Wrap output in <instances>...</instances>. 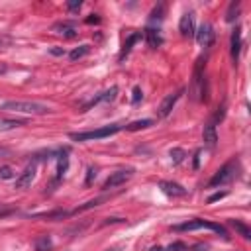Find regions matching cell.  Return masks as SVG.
<instances>
[{
  "instance_id": "cell-24",
  "label": "cell",
  "mask_w": 251,
  "mask_h": 251,
  "mask_svg": "<svg viewBox=\"0 0 251 251\" xmlns=\"http://www.w3.org/2000/svg\"><path fill=\"white\" fill-rule=\"evenodd\" d=\"M171 159H173V163L175 165H178V163H182V159H184V151L182 149H171Z\"/></svg>"
},
{
  "instance_id": "cell-22",
  "label": "cell",
  "mask_w": 251,
  "mask_h": 251,
  "mask_svg": "<svg viewBox=\"0 0 251 251\" xmlns=\"http://www.w3.org/2000/svg\"><path fill=\"white\" fill-rule=\"evenodd\" d=\"M237 14H239V2H231L229 8H227V12H226V20L227 22H233V20H237Z\"/></svg>"
},
{
  "instance_id": "cell-26",
  "label": "cell",
  "mask_w": 251,
  "mask_h": 251,
  "mask_svg": "<svg viewBox=\"0 0 251 251\" xmlns=\"http://www.w3.org/2000/svg\"><path fill=\"white\" fill-rule=\"evenodd\" d=\"M18 126H24V122L22 120H10V122H2L0 124V129H10V127H18Z\"/></svg>"
},
{
  "instance_id": "cell-5",
  "label": "cell",
  "mask_w": 251,
  "mask_h": 251,
  "mask_svg": "<svg viewBox=\"0 0 251 251\" xmlns=\"http://www.w3.org/2000/svg\"><path fill=\"white\" fill-rule=\"evenodd\" d=\"M133 176V169H120V171H116V173H112L106 180H104V184H102V188L104 190H110V188H116V186H120V184H124V182H127L129 178Z\"/></svg>"
},
{
  "instance_id": "cell-28",
  "label": "cell",
  "mask_w": 251,
  "mask_h": 251,
  "mask_svg": "<svg viewBox=\"0 0 251 251\" xmlns=\"http://www.w3.org/2000/svg\"><path fill=\"white\" fill-rule=\"evenodd\" d=\"M167 251H188V247H186L184 243H180V241H176V243H173V245H169V247H167Z\"/></svg>"
},
{
  "instance_id": "cell-1",
  "label": "cell",
  "mask_w": 251,
  "mask_h": 251,
  "mask_svg": "<svg viewBox=\"0 0 251 251\" xmlns=\"http://www.w3.org/2000/svg\"><path fill=\"white\" fill-rule=\"evenodd\" d=\"M6 112H16V114H31V116H43L49 112V106L35 102V100H8L0 106Z\"/></svg>"
},
{
  "instance_id": "cell-11",
  "label": "cell",
  "mask_w": 251,
  "mask_h": 251,
  "mask_svg": "<svg viewBox=\"0 0 251 251\" xmlns=\"http://www.w3.org/2000/svg\"><path fill=\"white\" fill-rule=\"evenodd\" d=\"M159 188L167 194V196H184L186 194V188H182L180 184L173 182V180H161L159 182Z\"/></svg>"
},
{
  "instance_id": "cell-19",
  "label": "cell",
  "mask_w": 251,
  "mask_h": 251,
  "mask_svg": "<svg viewBox=\"0 0 251 251\" xmlns=\"http://www.w3.org/2000/svg\"><path fill=\"white\" fill-rule=\"evenodd\" d=\"M53 31L59 33V35H65V37H75V35H76L73 24H57V25L53 27Z\"/></svg>"
},
{
  "instance_id": "cell-34",
  "label": "cell",
  "mask_w": 251,
  "mask_h": 251,
  "mask_svg": "<svg viewBox=\"0 0 251 251\" xmlns=\"http://www.w3.org/2000/svg\"><path fill=\"white\" fill-rule=\"evenodd\" d=\"M10 155V149H6V147H0V157H8Z\"/></svg>"
},
{
  "instance_id": "cell-20",
  "label": "cell",
  "mask_w": 251,
  "mask_h": 251,
  "mask_svg": "<svg viewBox=\"0 0 251 251\" xmlns=\"http://www.w3.org/2000/svg\"><path fill=\"white\" fill-rule=\"evenodd\" d=\"M149 126H153V120L145 118V120H137V122L127 124L126 129H127V131H137V129H145V127H149Z\"/></svg>"
},
{
  "instance_id": "cell-4",
  "label": "cell",
  "mask_w": 251,
  "mask_h": 251,
  "mask_svg": "<svg viewBox=\"0 0 251 251\" xmlns=\"http://www.w3.org/2000/svg\"><path fill=\"white\" fill-rule=\"evenodd\" d=\"M204 227L206 229H212V231H216V233H220L222 237L227 239V231H226L224 226L214 224V222H206V220H200V218L190 220V222H184L180 226H175V229H178V231H194V229H204Z\"/></svg>"
},
{
  "instance_id": "cell-30",
  "label": "cell",
  "mask_w": 251,
  "mask_h": 251,
  "mask_svg": "<svg viewBox=\"0 0 251 251\" xmlns=\"http://www.w3.org/2000/svg\"><path fill=\"white\" fill-rule=\"evenodd\" d=\"M12 212H14V206H8V204H0V218L8 216V214H12Z\"/></svg>"
},
{
  "instance_id": "cell-9",
  "label": "cell",
  "mask_w": 251,
  "mask_h": 251,
  "mask_svg": "<svg viewBox=\"0 0 251 251\" xmlns=\"http://www.w3.org/2000/svg\"><path fill=\"white\" fill-rule=\"evenodd\" d=\"M116 94H118V86H112L110 90H104L102 94H98L96 98H92L90 102H86V104L82 106V112H86L88 108H92V106H96V104H100V102H112V100L116 98Z\"/></svg>"
},
{
  "instance_id": "cell-15",
  "label": "cell",
  "mask_w": 251,
  "mask_h": 251,
  "mask_svg": "<svg viewBox=\"0 0 251 251\" xmlns=\"http://www.w3.org/2000/svg\"><path fill=\"white\" fill-rule=\"evenodd\" d=\"M163 18H165V4H157V6L151 10V14H149V27H151L153 24H161Z\"/></svg>"
},
{
  "instance_id": "cell-23",
  "label": "cell",
  "mask_w": 251,
  "mask_h": 251,
  "mask_svg": "<svg viewBox=\"0 0 251 251\" xmlns=\"http://www.w3.org/2000/svg\"><path fill=\"white\" fill-rule=\"evenodd\" d=\"M231 226H233V227H235V229H237V231H239V233H241L245 239H249V237H251V231H249V227H247L245 224H241L239 220H233V222H231Z\"/></svg>"
},
{
  "instance_id": "cell-29",
  "label": "cell",
  "mask_w": 251,
  "mask_h": 251,
  "mask_svg": "<svg viewBox=\"0 0 251 251\" xmlns=\"http://www.w3.org/2000/svg\"><path fill=\"white\" fill-rule=\"evenodd\" d=\"M141 98H143V92H141V88H139V86H135V88H133V96H131V102H133V104H137Z\"/></svg>"
},
{
  "instance_id": "cell-16",
  "label": "cell",
  "mask_w": 251,
  "mask_h": 251,
  "mask_svg": "<svg viewBox=\"0 0 251 251\" xmlns=\"http://www.w3.org/2000/svg\"><path fill=\"white\" fill-rule=\"evenodd\" d=\"M33 247H35V251H51V249H53V239H51V235H39V237L35 239Z\"/></svg>"
},
{
  "instance_id": "cell-6",
  "label": "cell",
  "mask_w": 251,
  "mask_h": 251,
  "mask_svg": "<svg viewBox=\"0 0 251 251\" xmlns=\"http://www.w3.org/2000/svg\"><path fill=\"white\" fill-rule=\"evenodd\" d=\"M214 37H216V33H214V27H212L210 24H202V25L198 27V31H196V41H198V45L204 47V49H208V47L214 43Z\"/></svg>"
},
{
  "instance_id": "cell-8",
  "label": "cell",
  "mask_w": 251,
  "mask_h": 251,
  "mask_svg": "<svg viewBox=\"0 0 251 251\" xmlns=\"http://www.w3.org/2000/svg\"><path fill=\"white\" fill-rule=\"evenodd\" d=\"M33 178H35V163L27 165V167L24 169V173L16 178V188H18V190H25L27 186H31Z\"/></svg>"
},
{
  "instance_id": "cell-3",
  "label": "cell",
  "mask_w": 251,
  "mask_h": 251,
  "mask_svg": "<svg viewBox=\"0 0 251 251\" xmlns=\"http://www.w3.org/2000/svg\"><path fill=\"white\" fill-rule=\"evenodd\" d=\"M237 175H239V163H237L235 159H231V161H227L222 169H218V173L210 178L208 186H210V188H216V186L227 184V182H231L233 178H237Z\"/></svg>"
},
{
  "instance_id": "cell-36",
  "label": "cell",
  "mask_w": 251,
  "mask_h": 251,
  "mask_svg": "<svg viewBox=\"0 0 251 251\" xmlns=\"http://www.w3.org/2000/svg\"><path fill=\"white\" fill-rule=\"evenodd\" d=\"M149 251H167V249H163V247H151Z\"/></svg>"
},
{
  "instance_id": "cell-18",
  "label": "cell",
  "mask_w": 251,
  "mask_h": 251,
  "mask_svg": "<svg viewBox=\"0 0 251 251\" xmlns=\"http://www.w3.org/2000/svg\"><path fill=\"white\" fill-rule=\"evenodd\" d=\"M139 37H141V33H139V31H135V33H131V35L126 39V43H124V47H122V51H120V57H118L120 61H124V57H126V55L131 51V45H133V43H135Z\"/></svg>"
},
{
  "instance_id": "cell-31",
  "label": "cell",
  "mask_w": 251,
  "mask_h": 251,
  "mask_svg": "<svg viewBox=\"0 0 251 251\" xmlns=\"http://www.w3.org/2000/svg\"><path fill=\"white\" fill-rule=\"evenodd\" d=\"M80 6H82V2H80V0H75V2H67V8H69V10H73V12H75V10H78Z\"/></svg>"
},
{
  "instance_id": "cell-27",
  "label": "cell",
  "mask_w": 251,
  "mask_h": 251,
  "mask_svg": "<svg viewBox=\"0 0 251 251\" xmlns=\"http://www.w3.org/2000/svg\"><path fill=\"white\" fill-rule=\"evenodd\" d=\"M96 178V167H88V175H86V186H90L92 184V180Z\"/></svg>"
},
{
  "instance_id": "cell-17",
  "label": "cell",
  "mask_w": 251,
  "mask_h": 251,
  "mask_svg": "<svg viewBox=\"0 0 251 251\" xmlns=\"http://www.w3.org/2000/svg\"><path fill=\"white\" fill-rule=\"evenodd\" d=\"M69 151L67 149H63L61 153H59V163H57V180L67 173V167H69Z\"/></svg>"
},
{
  "instance_id": "cell-2",
  "label": "cell",
  "mask_w": 251,
  "mask_h": 251,
  "mask_svg": "<svg viewBox=\"0 0 251 251\" xmlns=\"http://www.w3.org/2000/svg\"><path fill=\"white\" fill-rule=\"evenodd\" d=\"M124 126L122 124H110V126H102L98 129H90V131H73L69 133V137L73 141H92V139H104V137H110L114 133H118Z\"/></svg>"
},
{
  "instance_id": "cell-12",
  "label": "cell",
  "mask_w": 251,
  "mask_h": 251,
  "mask_svg": "<svg viewBox=\"0 0 251 251\" xmlns=\"http://www.w3.org/2000/svg\"><path fill=\"white\" fill-rule=\"evenodd\" d=\"M202 137H204V143H206L210 149L216 147V143H218V133H216V124H214V122H208V124L204 126Z\"/></svg>"
},
{
  "instance_id": "cell-14",
  "label": "cell",
  "mask_w": 251,
  "mask_h": 251,
  "mask_svg": "<svg viewBox=\"0 0 251 251\" xmlns=\"http://www.w3.org/2000/svg\"><path fill=\"white\" fill-rule=\"evenodd\" d=\"M239 51H241V29L235 27L231 33V57H233V61L239 59Z\"/></svg>"
},
{
  "instance_id": "cell-33",
  "label": "cell",
  "mask_w": 251,
  "mask_h": 251,
  "mask_svg": "<svg viewBox=\"0 0 251 251\" xmlns=\"http://www.w3.org/2000/svg\"><path fill=\"white\" fill-rule=\"evenodd\" d=\"M98 22H100V18L96 14H92L90 18H86V24H98Z\"/></svg>"
},
{
  "instance_id": "cell-35",
  "label": "cell",
  "mask_w": 251,
  "mask_h": 251,
  "mask_svg": "<svg viewBox=\"0 0 251 251\" xmlns=\"http://www.w3.org/2000/svg\"><path fill=\"white\" fill-rule=\"evenodd\" d=\"M51 53H53V55H65V49H57V47H55V49H51Z\"/></svg>"
},
{
  "instance_id": "cell-21",
  "label": "cell",
  "mask_w": 251,
  "mask_h": 251,
  "mask_svg": "<svg viewBox=\"0 0 251 251\" xmlns=\"http://www.w3.org/2000/svg\"><path fill=\"white\" fill-rule=\"evenodd\" d=\"M90 51V45H80V47H76V49H73L71 53H69V57H71V61H76V59H80V57H84L86 53Z\"/></svg>"
},
{
  "instance_id": "cell-10",
  "label": "cell",
  "mask_w": 251,
  "mask_h": 251,
  "mask_svg": "<svg viewBox=\"0 0 251 251\" xmlns=\"http://www.w3.org/2000/svg\"><path fill=\"white\" fill-rule=\"evenodd\" d=\"M178 31H180V35H182V37H190V35L194 33V18H192V14H190V12H186V14H182V16H180Z\"/></svg>"
},
{
  "instance_id": "cell-13",
  "label": "cell",
  "mask_w": 251,
  "mask_h": 251,
  "mask_svg": "<svg viewBox=\"0 0 251 251\" xmlns=\"http://www.w3.org/2000/svg\"><path fill=\"white\" fill-rule=\"evenodd\" d=\"M145 37H147V43H149V47L151 49H157L161 43H163V39H161V35H159V29H155V27H145Z\"/></svg>"
},
{
  "instance_id": "cell-25",
  "label": "cell",
  "mask_w": 251,
  "mask_h": 251,
  "mask_svg": "<svg viewBox=\"0 0 251 251\" xmlns=\"http://www.w3.org/2000/svg\"><path fill=\"white\" fill-rule=\"evenodd\" d=\"M12 176H14L12 167H8V165L0 167V180H8V178H12Z\"/></svg>"
},
{
  "instance_id": "cell-32",
  "label": "cell",
  "mask_w": 251,
  "mask_h": 251,
  "mask_svg": "<svg viewBox=\"0 0 251 251\" xmlns=\"http://www.w3.org/2000/svg\"><path fill=\"white\" fill-rule=\"evenodd\" d=\"M224 196H226V192H216L214 196L208 198V204H212V202H216V200H220V198H224Z\"/></svg>"
},
{
  "instance_id": "cell-7",
  "label": "cell",
  "mask_w": 251,
  "mask_h": 251,
  "mask_svg": "<svg viewBox=\"0 0 251 251\" xmlns=\"http://www.w3.org/2000/svg\"><path fill=\"white\" fill-rule=\"evenodd\" d=\"M180 94H182V90H178V92H173V94H167V96L163 98V102L159 104V108H157V114H159L161 118H167V116L171 114V110L175 108L176 100L180 98Z\"/></svg>"
}]
</instances>
